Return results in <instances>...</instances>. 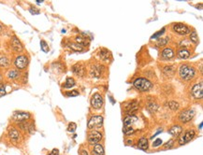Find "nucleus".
I'll return each mask as SVG.
<instances>
[{"label":"nucleus","instance_id":"nucleus-1","mask_svg":"<svg viewBox=\"0 0 203 155\" xmlns=\"http://www.w3.org/2000/svg\"><path fill=\"white\" fill-rule=\"evenodd\" d=\"M179 74H180L181 78L184 80H190L195 77L196 74V70L188 65H182L179 69Z\"/></svg>","mask_w":203,"mask_h":155},{"label":"nucleus","instance_id":"nucleus-2","mask_svg":"<svg viewBox=\"0 0 203 155\" xmlns=\"http://www.w3.org/2000/svg\"><path fill=\"white\" fill-rule=\"evenodd\" d=\"M133 84L135 88L139 92H147L153 87L152 82L149 80L144 79V78H138L134 80Z\"/></svg>","mask_w":203,"mask_h":155},{"label":"nucleus","instance_id":"nucleus-3","mask_svg":"<svg viewBox=\"0 0 203 155\" xmlns=\"http://www.w3.org/2000/svg\"><path fill=\"white\" fill-rule=\"evenodd\" d=\"M138 121V118L135 117L133 115H130V116H127V117L124 118V133L126 135H129L130 133L134 131L133 129V124L136 123Z\"/></svg>","mask_w":203,"mask_h":155},{"label":"nucleus","instance_id":"nucleus-4","mask_svg":"<svg viewBox=\"0 0 203 155\" xmlns=\"http://www.w3.org/2000/svg\"><path fill=\"white\" fill-rule=\"evenodd\" d=\"M103 117L102 116H93L88 121V128L89 129H97L103 125Z\"/></svg>","mask_w":203,"mask_h":155},{"label":"nucleus","instance_id":"nucleus-5","mask_svg":"<svg viewBox=\"0 0 203 155\" xmlns=\"http://www.w3.org/2000/svg\"><path fill=\"white\" fill-rule=\"evenodd\" d=\"M101 139H102V134H101L100 132L95 131V130L91 131L88 135V137H87V140H88L89 144H92V145L98 144V142L101 140Z\"/></svg>","mask_w":203,"mask_h":155},{"label":"nucleus","instance_id":"nucleus-6","mask_svg":"<svg viewBox=\"0 0 203 155\" xmlns=\"http://www.w3.org/2000/svg\"><path fill=\"white\" fill-rule=\"evenodd\" d=\"M194 116H195V111L193 110H185L182 111L180 115H179V120L184 123H186V122H189L193 119Z\"/></svg>","mask_w":203,"mask_h":155},{"label":"nucleus","instance_id":"nucleus-7","mask_svg":"<svg viewBox=\"0 0 203 155\" xmlns=\"http://www.w3.org/2000/svg\"><path fill=\"white\" fill-rule=\"evenodd\" d=\"M195 136H196V132H195L194 130L186 131L185 133L180 137V139H179V143H180V145H184V144L188 143L195 137Z\"/></svg>","mask_w":203,"mask_h":155},{"label":"nucleus","instance_id":"nucleus-8","mask_svg":"<svg viewBox=\"0 0 203 155\" xmlns=\"http://www.w3.org/2000/svg\"><path fill=\"white\" fill-rule=\"evenodd\" d=\"M192 96L195 99H201L203 97V84L202 82L194 85L191 90Z\"/></svg>","mask_w":203,"mask_h":155},{"label":"nucleus","instance_id":"nucleus-9","mask_svg":"<svg viewBox=\"0 0 203 155\" xmlns=\"http://www.w3.org/2000/svg\"><path fill=\"white\" fill-rule=\"evenodd\" d=\"M14 65L18 69H25L28 65V58L25 55H19L15 59Z\"/></svg>","mask_w":203,"mask_h":155},{"label":"nucleus","instance_id":"nucleus-10","mask_svg":"<svg viewBox=\"0 0 203 155\" xmlns=\"http://www.w3.org/2000/svg\"><path fill=\"white\" fill-rule=\"evenodd\" d=\"M172 29H173L174 32L178 33L179 35H184V36L189 34L191 32L189 27L185 25H184V24H175L173 25Z\"/></svg>","mask_w":203,"mask_h":155},{"label":"nucleus","instance_id":"nucleus-11","mask_svg":"<svg viewBox=\"0 0 203 155\" xmlns=\"http://www.w3.org/2000/svg\"><path fill=\"white\" fill-rule=\"evenodd\" d=\"M91 105L94 108H101V107L103 106V97L99 94H95L92 96L91 99Z\"/></svg>","mask_w":203,"mask_h":155},{"label":"nucleus","instance_id":"nucleus-12","mask_svg":"<svg viewBox=\"0 0 203 155\" xmlns=\"http://www.w3.org/2000/svg\"><path fill=\"white\" fill-rule=\"evenodd\" d=\"M31 117L30 114L28 112H23V111H16L14 112L12 119L15 121L18 122H22V121H26V120H28Z\"/></svg>","mask_w":203,"mask_h":155},{"label":"nucleus","instance_id":"nucleus-13","mask_svg":"<svg viewBox=\"0 0 203 155\" xmlns=\"http://www.w3.org/2000/svg\"><path fill=\"white\" fill-rule=\"evenodd\" d=\"M11 48H12L15 51H17V52L22 51V49H23V47H22V45L21 41L18 39V38H17L16 37H12V39H11Z\"/></svg>","mask_w":203,"mask_h":155},{"label":"nucleus","instance_id":"nucleus-14","mask_svg":"<svg viewBox=\"0 0 203 155\" xmlns=\"http://www.w3.org/2000/svg\"><path fill=\"white\" fill-rule=\"evenodd\" d=\"M126 107L127 111L129 114H133L138 110V102L136 101V100H133V101L128 102L127 104H126V107Z\"/></svg>","mask_w":203,"mask_h":155},{"label":"nucleus","instance_id":"nucleus-15","mask_svg":"<svg viewBox=\"0 0 203 155\" xmlns=\"http://www.w3.org/2000/svg\"><path fill=\"white\" fill-rule=\"evenodd\" d=\"M169 133L173 136H179L183 133V128L180 125H173L169 128Z\"/></svg>","mask_w":203,"mask_h":155},{"label":"nucleus","instance_id":"nucleus-16","mask_svg":"<svg viewBox=\"0 0 203 155\" xmlns=\"http://www.w3.org/2000/svg\"><path fill=\"white\" fill-rule=\"evenodd\" d=\"M72 71L74 74L82 77L84 75V66L82 64H77L72 67Z\"/></svg>","mask_w":203,"mask_h":155},{"label":"nucleus","instance_id":"nucleus-17","mask_svg":"<svg viewBox=\"0 0 203 155\" xmlns=\"http://www.w3.org/2000/svg\"><path fill=\"white\" fill-rule=\"evenodd\" d=\"M92 155H104V147L101 144H96L92 150Z\"/></svg>","mask_w":203,"mask_h":155},{"label":"nucleus","instance_id":"nucleus-18","mask_svg":"<svg viewBox=\"0 0 203 155\" xmlns=\"http://www.w3.org/2000/svg\"><path fill=\"white\" fill-rule=\"evenodd\" d=\"M148 147H149V143H148V139L146 137H142L139 140L138 143V148L142 150V151H147Z\"/></svg>","mask_w":203,"mask_h":155},{"label":"nucleus","instance_id":"nucleus-19","mask_svg":"<svg viewBox=\"0 0 203 155\" xmlns=\"http://www.w3.org/2000/svg\"><path fill=\"white\" fill-rule=\"evenodd\" d=\"M9 136H10V137L11 140H13V141H17L18 139L20 138V133H19V131H18L17 129L13 128V127H11V128L10 129V131H9Z\"/></svg>","mask_w":203,"mask_h":155},{"label":"nucleus","instance_id":"nucleus-20","mask_svg":"<svg viewBox=\"0 0 203 155\" xmlns=\"http://www.w3.org/2000/svg\"><path fill=\"white\" fill-rule=\"evenodd\" d=\"M161 55H162L163 58H165V59H169V58H172V57L174 56V51H173L172 49H170V48H166V49H164V50H163V51H162V53H161Z\"/></svg>","mask_w":203,"mask_h":155},{"label":"nucleus","instance_id":"nucleus-21","mask_svg":"<svg viewBox=\"0 0 203 155\" xmlns=\"http://www.w3.org/2000/svg\"><path fill=\"white\" fill-rule=\"evenodd\" d=\"M190 56V51L185 49H182L178 51V57L181 59H186Z\"/></svg>","mask_w":203,"mask_h":155},{"label":"nucleus","instance_id":"nucleus-22","mask_svg":"<svg viewBox=\"0 0 203 155\" xmlns=\"http://www.w3.org/2000/svg\"><path fill=\"white\" fill-rule=\"evenodd\" d=\"M91 75L92 77L99 78L101 76V69L100 66H93L91 68Z\"/></svg>","mask_w":203,"mask_h":155},{"label":"nucleus","instance_id":"nucleus-23","mask_svg":"<svg viewBox=\"0 0 203 155\" xmlns=\"http://www.w3.org/2000/svg\"><path fill=\"white\" fill-rule=\"evenodd\" d=\"M10 66V60L7 56L5 55H2L0 56V66L2 67H7Z\"/></svg>","mask_w":203,"mask_h":155},{"label":"nucleus","instance_id":"nucleus-24","mask_svg":"<svg viewBox=\"0 0 203 155\" xmlns=\"http://www.w3.org/2000/svg\"><path fill=\"white\" fill-rule=\"evenodd\" d=\"M7 76L9 79L14 80V79H16V78L19 77V72H18V70H16V69H12V70H10L9 72H7Z\"/></svg>","mask_w":203,"mask_h":155},{"label":"nucleus","instance_id":"nucleus-25","mask_svg":"<svg viewBox=\"0 0 203 155\" xmlns=\"http://www.w3.org/2000/svg\"><path fill=\"white\" fill-rule=\"evenodd\" d=\"M69 47H70V49L75 51H83L82 46L80 45V44H78V43H71L69 45Z\"/></svg>","mask_w":203,"mask_h":155},{"label":"nucleus","instance_id":"nucleus-26","mask_svg":"<svg viewBox=\"0 0 203 155\" xmlns=\"http://www.w3.org/2000/svg\"><path fill=\"white\" fill-rule=\"evenodd\" d=\"M190 41L193 42L194 44L199 43V36H198L196 31H193V32L190 34Z\"/></svg>","mask_w":203,"mask_h":155},{"label":"nucleus","instance_id":"nucleus-27","mask_svg":"<svg viewBox=\"0 0 203 155\" xmlns=\"http://www.w3.org/2000/svg\"><path fill=\"white\" fill-rule=\"evenodd\" d=\"M147 108H148V110H149L150 112L154 113V112H155V111H157V110H158V105H157V104H155V103H154V102H152V103H150V104H148Z\"/></svg>","mask_w":203,"mask_h":155},{"label":"nucleus","instance_id":"nucleus-28","mask_svg":"<svg viewBox=\"0 0 203 155\" xmlns=\"http://www.w3.org/2000/svg\"><path fill=\"white\" fill-rule=\"evenodd\" d=\"M74 85H75V80L72 79V78H68L66 81V83H65V85H64V87L65 88H71V87L74 86Z\"/></svg>","mask_w":203,"mask_h":155},{"label":"nucleus","instance_id":"nucleus-29","mask_svg":"<svg viewBox=\"0 0 203 155\" xmlns=\"http://www.w3.org/2000/svg\"><path fill=\"white\" fill-rule=\"evenodd\" d=\"M163 70H164V73H165L166 75L170 76V75H172L174 73V66H166V67H164Z\"/></svg>","mask_w":203,"mask_h":155},{"label":"nucleus","instance_id":"nucleus-30","mask_svg":"<svg viewBox=\"0 0 203 155\" xmlns=\"http://www.w3.org/2000/svg\"><path fill=\"white\" fill-rule=\"evenodd\" d=\"M169 107L170 110H178L179 107H180V106H179V103L176 102V101H170L169 103Z\"/></svg>","mask_w":203,"mask_h":155},{"label":"nucleus","instance_id":"nucleus-31","mask_svg":"<svg viewBox=\"0 0 203 155\" xmlns=\"http://www.w3.org/2000/svg\"><path fill=\"white\" fill-rule=\"evenodd\" d=\"M110 51H108L107 50H102L100 51V57L102 58L103 60H108L109 57H110Z\"/></svg>","mask_w":203,"mask_h":155},{"label":"nucleus","instance_id":"nucleus-32","mask_svg":"<svg viewBox=\"0 0 203 155\" xmlns=\"http://www.w3.org/2000/svg\"><path fill=\"white\" fill-rule=\"evenodd\" d=\"M75 40H76V42H77L78 44H80V45H85V44H87L86 38H85V37H77L75 38Z\"/></svg>","mask_w":203,"mask_h":155},{"label":"nucleus","instance_id":"nucleus-33","mask_svg":"<svg viewBox=\"0 0 203 155\" xmlns=\"http://www.w3.org/2000/svg\"><path fill=\"white\" fill-rule=\"evenodd\" d=\"M168 42H169V37H162L158 39L157 45L158 46H166Z\"/></svg>","mask_w":203,"mask_h":155},{"label":"nucleus","instance_id":"nucleus-34","mask_svg":"<svg viewBox=\"0 0 203 155\" xmlns=\"http://www.w3.org/2000/svg\"><path fill=\"white\" fill-rule=\"evenodd\" d=\"M40 45H41V49H42V51H43L44 52H48V51H49V47H48V45H47V43H46L44 40H41Z\"/></svg>","mask_w":203,"mask_h":155},{"label":"nucleus","instance_id":"nucleus-35","mask_svg":"<svg viewBox=\"0 0 203 155\" xmlns=\"http://www.w3.org/2000/svg\"><path fill=\"white\" fill-rule=\"evenodd\" d=\"M76 128H77L76 123H74V122H70L69 124H68V127H67V131H69V132H74V131L76 130Z\"/></svg>","mask_w":203,"mask_h":155},{"label":"nucleus","instance_id":"nucleus-36","mask_svg":"<svg viewBox=\"0 0 203 155\" xmlns=\"http://www.w3.org/2000/svg\"><path fill=\"white\" fill-rule=\"evenodd\" d=\"M173 144H174V140H173V139H170V140H169L165 145H164V148H165V149H168V148L170 149L171 147L173 146Z\"/></svg>","mask_w":203,"mask_h":155},{"label":"nucleus","instance_id":"nucleus-37","mask_svg":"<svg viewBox=\"0 0 203 155\" xmlns=\"http://www.w3.org/2000/svg\"><path fill=\"white\" fill-rule=\"evenodd\" d=\"M67 96H77V95H79V92H78L77 90H73L71 92H67Z\"/></svg>","mask_w":203,"mask_h":155},{"label":"nucleus","instance_id":"nucleus-38","mask_svg":"<svg viewBox=\"0 0 203 155\" xmlns=\"http://www.w3.org/2000/svg\"><path fill=\"white\" fill-rule=\"evenodd\" d=\"M164 32H165V28H163L162 30H160V31H159V32H157V34H154V35L152 37V38H157V37H160L162 34H164Z\"/></svg>","mask_w":203,"mask_h":155},{"label":"nucleus","instance_id":"nucleus-39","mask_svg":"<svg viewBox=\"0 0 203 155\" xmlns=\"http://www.w3.org/2000/svg\"><path fill=\"white\" fill-rule=\"evenodd\" d=\"M161 143H162V140L158 138V139H157V140H155V141L153 143V146H154V147H158V146L161 145Z\"/></svg>","mask_w":203,"mask_h":155},{"label":"nucleus","instance_id":"nucleus-40","mask_svg":"<svg viewBox=\"0 0 203 155\" xmlns=\"http://www.w3.org/2000/svg\"><path fill=\"white\" fill-rule=\"evenodd\" d=\"M30 12L32 13V14H38V13H40V10H36V7H31V9H30Z\"/></svg>","mask_w":203,"mask_h":155},{"label":"nucleus","instance_id":"nucleus-41","mask_svg":"<svg viewBox=\"0 0 203 155\" xmlns=\"http://www.w3.org/2000/svg\"><path fill=\"white\" fill-rule=\"evenodd\" d=\"M4 95H5V87L0 84V96H2Z\"/></svg>","mask_w":203,"mask_h":155},{"label":"nucleus","instance_id":"nucleus-42","mask_svg":"<svg viewBox=\"0 0 203 155\" xmlns=\"http://www.w3.org/2000/svg\"><path fill=\"white\" fill-rule=\"evenodd\" d=\"M58 154H59V151L57 149H53L51 151V153H49L48 155H58Z\"/></svg>","mask_w":203,"mask_h":155},{"label":"nucleus","instance_id":"nucleus-43","mask_svg":"<svg viewBox=\"0 0 203 155\" xmlns=\"http://www.w3.org/2000/svg\"><path fill=\"white\" fill-rule=\"evenodd\" d=\"M80 154H81V155H89L88 151H87L86 150H84V149H82V150L80 151Z\"/></svg>","mask_w":203,"mask_h":155},{"label":"nucleus","instance_id":"nucleus-44","mask_svg":"<svg viewBox=\"0 0 203 155\" xmlns=\"http://www.w3.org/2000/svg\"><path fill=\"white\" fill-rule=\"evenodd\" d=\"M201 128H202V122L199 124V129H201Z\"/></svg>","mask_w":203,"mask_h":155},{"label":"nucleus","instance_id":"nucleus-45","mask_svg":"<svg viewBox=\"0 0 203 155\" xmlns=\"http://www.w3.org/2000/svg\"><path fill=\"white\" fill-rule=\"evenodd\" d=\"M2 30V26H1V25H0V31Z\"/></svg>","mask_w":203,"mask_h":155},{"label":"nucleus","instance_id":"nucleus-46","mask_svg":"<svg viewBox=\"0 0 203 155\" xmlns=\"http://www.w3.org/2000/svg\"><path fill=\"white\" fill-rule=\"evenodd\" d=\"M1 80H2V77H1V75H0V81H1Z\"/></svg>","mask_w":203,"mask_h":155}]
</instances>
